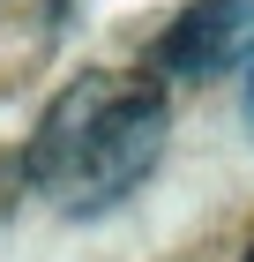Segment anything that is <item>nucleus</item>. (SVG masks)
Wrapping results in <instances>:
<instances>
[{
    "label": "nucleus",
    "mask_w": 254,
    "mask_h": 262,
    "mask_svg": "<svg viewBox=\"0 0 254 262\" xmlns=\"http://www.w3.org/2000/svg\"><path fill=\"white\" fill-rule=\"evenodd\" d=\"M157 150H165V90L150 75L90 68L53 98L22 165L60 217H98L150 180Z\"/></svg>",
    "instance_id": "1"
},
{
    "label": "nucleus",
    "mask_w": 254,
    "mask_h": 262,
    "mask_svg": "<svg viewBox=\"0 0 254 262\" xmlns=\"http://www.w3.org/2000/svg\"><path fill=\"white\" fill-rule=\"evenodd\" d=\"M157 68L187 82H210L224 68H254V0H195L187 15L165 23Z\"/></svg>",
    "instance_id": "2"
},
{
    "label": "nucleus",
    "mask_w": 254,
    "mask_h": 262,
    "mask_svg": "<svg viewBox=\"0 0 254 262\" xmlns=\"http://www.w3.org/2000/svg\"><path fill=\"white\" fill-rule=\"evenodd\" d=\"M247 120H254V68H247Z\"/></svg>",
    "instance_id": "3"
},
{
    "label": "nucleus",
    "mask_w": 254,
    "mask_h": 262,
    "mask_svg": "<svg viewBox=\"0 0 254 262\" xmlns=\"http://www.w3.org/2000/svg\"><path fill=\"white\" fill-rule=\"evenodd\" d=\"M239 262H254V247H247V255H239Z\"/></svg>",
    "instance_id": "4"
}]
</instances>
